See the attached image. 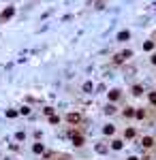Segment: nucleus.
Returning a JSON list of instances; mask_svg holds the SVG:
<instances>
[{"mask_svg": "<svg viewBox=\"0 0 156 160\" xmlns=\"http://www.w3.org/2000/svg\"><path fill=\"white\" fill-rule=\"evenodd\" d=\"M128 160H139V158H135V156H131V158H128Z\"/></svg>", "mask_w": 156, "mask_h": 160, "instance_id": "nucleus-21", "label": "nucleus"}, {"mask_svg": "<svg viewBox=\"0 0 156 160\" xmlns=\"http://www.w3.org/2000/svg\"><path fill=\"white\" fill-rule=\"evenodd\" d=\"M131 56H133V53L126 49V51H122L120 56H116V62H124V60H126V58H131Z\"/></svg>", "mask_w": 156, "mask_h": 160, "instance_id": "nucleus-4", "label": "nucleus"}, {"mask_svg": "<svg viewBox=\"0 0 156 160\" xmlns=\"http://www.w3.org/2000/svg\"><path fill=\"white\" fill-rule=\"evenodd\" d=\"M19 113H21V115H28V113H30V107H21Z\"/></svg>", "mask_w": 156, "mask_h": 160, "instance_id": "nucleus-16", "label": "nucleus"}, {"mask_svg": "<svg viewBox=\"0 0 156 160\" xmlns=\"http://www.w3.org/2000/svg\"><path fill=\"white\" fill-rule=\"evenodd\" d=\"M111 147H114V150H122V141H114V143H111Z\"/></svg>", "mask_w": 156, "mask_h": 160, "instance_id": "nucleus-15", "label": "nucleus"}, {"mask_svg": "<svg viewBox=\"0 0 156 160\" xmlns=\"http://www.w3.org/2000/svg\"><path fill=\"white\" fill-rule=\"evenodd\" d=\"M141 92H143V88H141V85H135V88H133V94H135V96H139Z\"/></svg>", "mask_w": 156, "mask_h": 160, "instance_id": "nucleus-12", "label": "nucleus"}, {"mask_svg": "<svg viewBox=\"0 0 156 160\" xmlns=\"http://www.w3.org/2000/svg\"><path fill=\"white\" fill-rule=\"evenodd\" d=\"M105 113H116V107H114V103H109V105H107V107H105Z\"/></svg>", "mask_w": 156, "mask_h": 160, "instance_id": "nucleus-8", "label": "nucleus"}, {"mask_svg": "<svg viewBox=\"0 0 156 160\" xmlns=\"http://www.w3.org/2000/svg\"><path fill=\"white\" fill-rule=\"evenodd\" d=\"M83 90L90 92V90H92V83H90V81H86V83H83Z\"/></svg>", "mask_w": 156, "mask_h": 160, "instance_id": "nucleus-17", "label": "nucleus"}, {"mask_svg": "<svg viewBox=\"0 0 156 160\" xmlns=\"http://www.w3.org/2000/svg\"><path fill=\"white\" fill-rule=\"evenodd\" d=\"M13 13H15V9H13V7H9V9H7V11H4V13H2V15H0V19H2V21H4V19H9V17H13Z\"/></svg>", "mask_w": 156, "mask_h": 160, "instance_id": "nucleus-3", "label": "nucleus"}, {"mask_svg": "<svg viewBox=\"0 0 156 160\" xmlns=\"http://www.w3.org/2000/svg\"><path fill=\"white\" fill-rule=\"evenodd\" d=\"M143 49H146V51H152V49H154V43H152V41H146V43H143Z\"/></svg>", "mask_w": 156, "mask_h": 160, "instance_id": "nucleus-10", "label": "nucleus"}, {"mask_svg": "<svg viewBox=\"0 0 156 160\" xmlns=\"http://www.w3.org/2000/svg\"><path fill=\"white\" fill-rule=\"evenodd\" d=\"M152 145H154L152 137H146V139H143V147H152Z\"/></svg>", "mask_w": 156, "mask_h": 160, "instance_id": "nucleus-9", "label": "nucleus"}, {"mask_svg": "<svg viewBox=\"0 0 156 160\" xmlns=\"http://www.w3.org/2000/svg\"><path fill=\"white\" fill-rule=\"evenodd\" d=\"M124 115H126V118H133V115H135V111H133V109H126Z\"/></svg>", "mask_w": 156, "mask_h": 160, "instance_id": "nucleus-18", "label": "nucleus"}, {"mask_svg": "<svg viewBox=\"0 0 156 160\" xmlns=\"http://www.w3.org/2000/svg\"><path fill=\"white\" fill-rule=\"evenodd\" d=\"M7 118H17V111H15V109H9V111H7Z\"/></svg>", "mask_w": 156, "mask_h": 160, "instance_id": "nucleus-14", "label": "nucleus"}, {"mask_svg": "<svg viewBox=\"0 0 156 160\" xmlns=\"http://www.w3.org/2000/svg\"><path fill=\"white\" fill-rule=\"evenodd\" d=\"M66 122H71V124H79V122H81V115H79V113H68V115H66Z\"/></svg>", "mask_w": 156, "mask_h": 160, "instance_id": "nucleus-1", "label": "nucleus"}, {"mask_svg": "<svg viewBox=\"0 0 156 160\" xmlns=\"http://www.w3.org/2000/svg\"><path fill=\"white\" fill-rule=\"evenodd\" d=\"M114 130H116V128H114L111 124H109V126H105V128H103V132H105V135H114Z\"/></svg>", "mask_w": 156, "mask_h": 160, "instance_id": "nucleus-11", "label": "nucleus"}, {"mask_svg": "<svg viewBox=\"0 0 156 160\" xmlns=\"http://www.w3.org/2000/svg\"><path fill=\"white\" fill-rule=\"evenodd\" d=\"M128 36H131V32H120V34H118V41H128Z\"/></svg>", "mask_w": 156, "mask_h": 160, "instance_id": "nucleus-6", "label": "nucleus"}, {"mask_svg": "<svg viewBox=\"0 0 156 160\" xmlns=\"http://www.w3.org/2000/svg\"><path fill=\"white\" fill-rule=\"evenodd\" d=\"M150 103L156 105V92H152V94H150Z\"/></svg>", "mask_w": 156, "mask_h": 160, "instance_id": "nucleus-19", "label": "nucleus"}, {"mask_svg": "<svg viewBox=\"0 0 156 160\" xmlns=\"http://www.w3.org/2000/svg\"><path fill=\"white\" fill-rule=\"evenodd\" d=\"M152 64H154V66H156V56H152Z\"/></svg>", "mask_w": 156, "mask_h": 160, "instance_id": "nucleus-20", "label": "nucleus"}, {"mask_svg": "<svg viewBox=\"0 0 156 160\" xmlns=\"http://www.w3.org/2000/svg\"><path fill=\"white\" fill-rule=\"evenodd\" d=\"M68 135L73 137V143H75L77 147H79V145H83V137H81V135H75V132H68Z\"/></svg>", "mask_w": 156, "mask_h": 160, "instance_id": "nucleus-2", "label": "nucleus"}, {"mask_svg": "<svg viewBox=\"0 0 156 160\" xmlns=\"http://www.w3.org/2000/svg\"><path fill=\"white\" fill-rule=\"evenodd\" d=\"M133 137H135V128H128L126 130V139H133Z\"/></svg>", "mask_w": 156, "mask_h": 160, "instance_id": "nucleus-13", "label": "nucleus"}, {"mask_svg": "<svg viewBox=\"0 0 156 160\" xmlns=\"http://www.w3.org/2000/svg\"><path fill=\"white\" fill-rule=\"evenodd\" d=\"M118 98H120V90H111V92H109V101H111V103H116Z\"/></svg>", "mask_w": 156, "mask_h": 160, "instance_id": "nucleus-5", "label": "nucleus"}, {"mask_svg": "<svg viewBox=\"0 0 156 160\" xmlns=\"http://www.w3.org/2000/svg\"><path fill=\"white\" fill-rule=\"evenodd\" d=\"M32 152L34 154H43V145L41 143H34V145H32Z\"/></svg>", "mask_w": 156, "mask_h": 160, "instance_id": "nucleus-7", "label": "nucleus"}]
</instances>
